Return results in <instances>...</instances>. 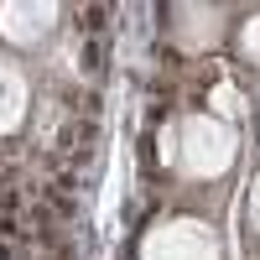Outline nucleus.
<instances>
[{"label":"nucleus","mask_w":260,"mask_h":260,"mask_svg":"<svg viewBox=\"0 0 260 260\" xmlns=\"http://www.w3.org/2000/svg\"><path fill=\"white\" fill-rule=\"evenodd\" d=\"M0 182H6V177H0Z\"/></svg>","instance_id":"2"},{"label":"nucleus","mask_w":260,"mask_h":260,"mask_svg":"<svg viewBox=\"0 0 260 260\" xmlns=\"http://www.w3.org/2000/svg\"><path fill=\"white\" fill-rule=\"evenodd\" d=\"M104 16H110L104 6H89V11H78V21H83V31H99V26H104Z\"/></svg>","instance_id":"1"}]
</instances>
